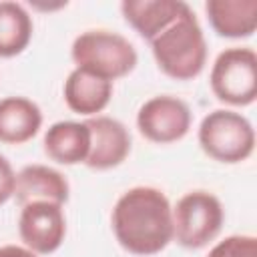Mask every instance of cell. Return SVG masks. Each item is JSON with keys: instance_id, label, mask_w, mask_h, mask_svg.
I'll use <instances>...</instances> for the list:
<instances>
[{"instance_id": "8fae6325", "label": "cell", "mask_w": 257, "mask_h": 257, "mask_svg": "<svg viewBox=\"0 0 257 257\" xmlns=\"http://www.w3.org/2000/svg\"><path fill=\"white\" fill-rule=\"evenodd\" d=\"M189 8L183 0H124L120 12L126 24L145 40H153Z\"/></svg>"}, {"instance_id": "2e32d148", "label": "cell", "mask_w": 257, "mask_h": 257, "mask_svg": "<svg viewBox=\"0 0 257 257\" xmlns=\"http://www.w3.org/2000/svg\"><path fill=\"white\" fill-rule=\"evenodd\" d=\"M34 24L28 10L10 0L0 2V58H12L24 52L32 40Z\"/></svg>"}, {"instance_id": "30bf717a", "label": "cell", "mask_w": 257, "mask_h": 257, "mask_svg": "<svg viewBox=\"0 0 257 257\" xmlns=\"http://www.w3.org/2000/svg\"><path fill=\"white\" fill-rule=\"evenodd\" d=\"M70 197L66 177L48 165H26L16 173L14 199L20 207L32 201H50L64 205Z\"/></svg>"}, {"instance_id": "52a82bcc", "label": "cell", "mask_w": 257, "mask_h": 257, "mask_svg": "<svg viewBox=\"0 0 257 257\" xmlns=\"http://www.w3.org/2000/svg\"><path fill=\"white\" fill-rule=\"evenodd\" d=\"M193 122L191 108L185 100L171 94H157L145 100L137 112L139 133L157 145L181 141Z\"/></svg>"}, {"instance_id": "3957f363", "label": "cell", "mask_w": 257, "mask_h": 257, "mask_svg": "<svg viewBox=\"0 0 257 257\" xmlns=\"http://www.w3.org/2000/svg\"><path fill=\"white\" fill-rule=\"evenodd\" d=\"M74 68L86 70L100 78L114 82L131 74L139 62L135 46L118 32L110 30H86L78 34L70 48Z\"/></svg>"}, {"instance_id": "9a60e30c", "label": "cell", "mask_w": 257, "mask_h": 257, "mask_svg": "<svg viewBox=\"0 0 257 257\" xmlns=\"http://www.w3.org/2000/svg\"><path fill=\"white\" fill-rule=\"evenodd\" d=\"M42 145L48 159L60 165H78L84 163L88 157L90 131L86 122L60 120L46 128Z\"/></svg>"}, {"instance_id": "ac0fdd59", "label": "cell", "mask_w": 257, "mask_h": 257, "mask_svg": "<svg viewBox=\"0 0 257 257\" xmlns=\"http://www.w3.org/2000/svg\"><path fill=\"white\" fill-rule=\"evenodd\" d=\"M14 187H16V173L10 161L4 155H0V205H4L8 199L14 197Z\"/></svg>"}, {"instance_id": "9c48e42d", "label": "cell", "mask_w": 257, "mask_h": 257, "mask_svg": "<svg viewBox=\"0 0 257 257\" xmlns=\"http://www.w3.org/2000/svg\"><path fill=\"white\" fill-rule=\"evenodd\" d=\"M90 131V151L84 161L88 169L108 171L122 165L131 153V133L128 128L104 114H96L84 120Z\"/></svg>"}, {"instance_id": "6da1fadb", "label": "cell", "mask_w": 257, "mask_h": 257, "mask_svg": "<svg viewBox=\"0 0 257 257\" xmlns=\"http://www.w3.org/2000/svg\"><path fill=\"white\" fill-rule=\"evenodd\" d=\"M118 245L141 257L161 253L173 241V207L157 187H133L124 191L110 215Z\"/></svg>"}, {"instance_id": "4fadbf2b", "label": "cell", "mask_w": 257, "mask_h": 257, "mask_svg": "<svg viewBox=\"0 0 257 257\" xmlns=\"http://www.w3.org/2000/svg\"><path fill=\"white\" fill-rule=\"evenodd\" d=\"M205 12L223 38H249L257 28V0H207Z\"/></svg>"}, {"instance_id": "d6986e66", "label": "cell", "mask_w": 257, "mask_h": 257, "mask_svg": "<svg viewBox=\"0 0 257 257\" xmlns=\"http://www.w3.org/2000/svg\"><path fill=\"white\" fill-rule=\"evenodd\" d=\"M0 257H38L34 251L26 249L24 245H2Z\"/></svg>"}, {"instance_id": "ba28073f", "label": "cell", "mask_w": 257, "mask_h": 257, "mask_svg": "<svg viewBox=\"0 0 257 257\" xmlns=\"http://www.w3.org/2000/svg\"><path fill=\"white\" fill-rule=\"evenodd\" d=\"M18 235L24 247L36 255L54 253L66 237V217L62 205L50 201L26 203L18 217Z\"/></svg>"}, {"instance_id": "5bb4252c", "label": "cell", "mask_w": 257, "mask_h": 257, "mask_svg": "<svg viewBox=\"0 0 257 257\" xmlns=\"http://www.w3.org/2000/svg\"><path fill=\"white\" fill-rule=\"evenodd\" d=\"M42 126L40 106L26 96L0 98V143L24 145Z\"/></svg>"}, {"instance_id": "8992f818", "label": "cell", "mask_w": 257, "mask_h": 257, "mask_svg": "<svg viewBox=\"0 0 257 257\" xmlns=\"http://www.w3.org/2000/svg\"><path fill=\"white\" fill-rule=\"evenodd\" d=\"M213 94L231 106H247L257 98V54L249 46L223 50L209 74Z\"/></svg>"}, {"instance_id": "7a4b0ae2", "label": "cell", "mask_w": 257, "mask_h": 257, "mask_svg": "<svg viewBox=\"0 0 257 257\" xmlns=\"http://www.w3.org/2000/svg\"><path fill=\"white\" fill-rule=\"evenodd\" d=\"M149 44L159 70L175 80H191L207 64L205 32L191 6Z\"/></svg>"}, {"instance_id": "5b68a950", "label": "cell", "mask_w": 257, "mask_h": 257, "mask_svg": "<svg viewBox=\"0 0 257 257\" xmlns=\"http://www.w3.org/2000/svg\"><path fill=\"white\" fill-rule=\"evenodd\" d=\"M225 209L209 191L185 193L173 207V241L185 249H203L223 227Z\"/></svg>"}, {"instance_id": "277c9868", "label": "cell", "mask_w": 257, "mask_h": 257, "mask_svg": "<svg viewBox=\"0 0 257 257\" xmlns=\"http://www.w3.org/2000/svg\"><path fill=\"white\" fill-rule=\"evenodd\" d=\"M199 145L213 161L235 165L255 151V128L247 116L229 108L209 112L199 124Z\"/></svg>"}, {"instance_id": "7c38bea8", "label": "cell", "mask_w": 257, "mask_h": 257, "mask_svg": "<svg viewBox=\"0 0 257 257\" xmlns=\"http://www.w3.org/2000/svg\"><path fill=\"white\" fill-rule=\"evenodd\" d=\"M112 90H114V84L110 80L100 78L80 68H74L66 76L64 88H62L66 106L72 112L84 114L88 118L96 116L108 106L112 98Z\"/></svg>"}, {"instance_id": "e0dca14e", "label": "cell", "mask_w": 257, "mask_h": 257, "mask_svg": "<svg viewBox=\"0 0 257 257\" xmlns=\"http://www.w3.org/2000/svg\"><path fill=\"white\" fill-rule=\"evenodd\" d=\"M207 257H257V239L253 235H229Z\"/></svg>"}]
</instances>
